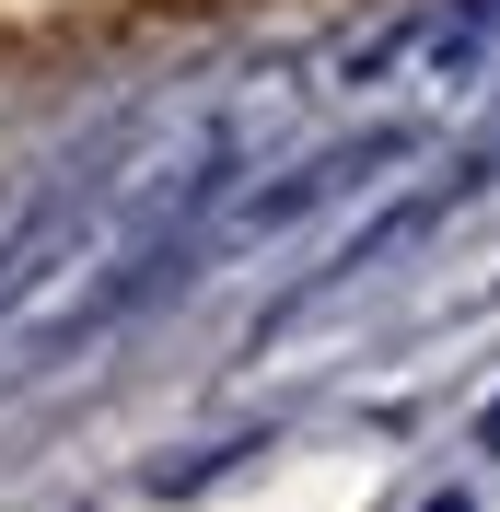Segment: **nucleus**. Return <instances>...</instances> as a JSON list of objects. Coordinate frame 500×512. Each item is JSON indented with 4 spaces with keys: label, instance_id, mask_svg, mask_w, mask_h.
<instances>
[{
    "label": "nucleus",
    "instance_id": "1",
    "mask_svg": "<svg viewBox=\"0 0 500 512\" xmlns=\"http://www.w3.org/2000/svg\"><path fill=\"white\" fill-rule=\"evenodd\" d=\"M373 163H396V140H349V152H314V163H280L256 198H221V222H210V245H256V233H280L291 210H314V198H338V187H361Z\"/></svg>",
    "mask_w": 500,
    "mask_h": 512
},
{
    "label": "nucleus",
    "instance_id": "3",
    "mask_svg": "<svg viewBox=\"0 0 500 512\" xmlns=\"http://www.w3.org/2000/svg\"><path fill=\"white\" fill-rule=\"evenodd\" d=\"M489 454H500V408H489Z\"/></svg>",
    "mask_w": 500,
    "mask_h": 512
},
{
    "label": "nucleus",
    "instance_id": "2",
    "mask_svg": "<svg viewBox=\"0 0 500 512\" xmlns=\"http://www.w3.org/2000/svg\"><path fill=\"white\" fill-rule=\"evenodd\" d=\"M419 512H466V489H442V501H419Z\"/></svg>",
    "mask_w": 500,
    "mask_h": 512
}]
</instances>
